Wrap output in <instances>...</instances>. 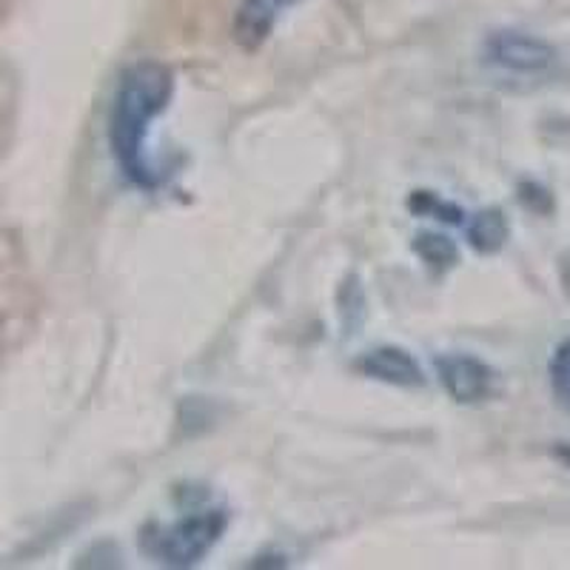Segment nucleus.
Segmentation results:
<instances>
[{"instance_id": "0eeeda50", "label": "nucleus", "mask_w": 570, "mask_h": 570, "mask_svg": "<svg viewBox=\"0 0 570 570\" xmlns=\"http://www.w3.org/2000/svg\"><path fill=\"white\" fill-rule=\"evenodd\" d=\"M465 234H468V243H471L476 252L491 254L505 246L511 226H508L505 214L497 212V208H488V212L476 214L473 220H468Z\"/></svg>"}, {"instance_id": "9d476101", "label": "nucleus", "mask_w": 570, "mask_h": 570, "mask_svg": "<svg viewBox=\"0 0 570 570\" xmlns=\"http://www.w3.org/2000/svg\"><path fill=\"white\" fill-rule=\"evenodd\" d=\"M548 376H551L553 396L562 402L564 409H570V337L562 340L557 345L551 356V365H548Z\"/></svg>"}, {"instance_id": "1a4fd4ad", "label": "nucleus", "mask_w": 570, "mask_h": 570, "mask_svg": "<svg viewBox=\"0 0 570 570\" xmlns=\"http://www.w3.org/2000/svg\"><path fill=\"white\" fill-rule=\"evenodd\" d=\"M414 252L420 254L422 263L434 268H451L456 263V246L448 237L434 232H422L416 234Z\"/></svg>"}, {"instance_id": "7ed1b4c3", "label": "nucleus", "mask_w": 570, "mask_h": 570, "mask_svg": "<svg viewBox=\"0 0 570 570\" xmlns=\"http://www.w3.org/2000/svg\"><path fill=\"white\" fill-rule=\"evenodd\" d=\"M485 60L511 75L533 78V75H544L557 66V49L537 35L502 29V32L488 35Z\"/></svg>"}, {"instance_id": "9b49d317", "label": "nucleus", "mask_w": 570, "mask_h": 570, "mask_svg": "<svg viewBox=\"0 0 570 570\" xmlns=\"http://www.w3.org/2000/svg\"><path fill=\"white\" fill-rule=\"evenodd\" d=\"M553 456H557L564 468H570V442H559V445L553 448Z\"/></svg>"}, {"instance_id": "39448f33", "label": "nucleus", "mask_w": 570, "mask_h": 570, "mask_svg": "<svg viewBox=\"0 0 570 570\" xmlns=\"http://www.w3.org/2000/svg\"><path fill=\"white\" fill-rule=\"evenodd\" d=\"M354 368L368 376V380L396 385V389H420V385H425V371H422L420 360L411 356L405 348H396V345H380V348L365 351V354L356 356Z\"/></svg>"}, {"instance_id": "20e7f679", "label": "nucleus", "mask_w": 570, "mask_h": 570, "mask_svg": "<svg viewBox=\"0 0 570 570\" xmlns=\"http://www.w3.org/2000/svg\"><path fill=\"white\" fill-rule=\"evenodd\" d=\"M434 368L445 394L460 405H476V402L488 400L493 389V371L480 356L440 354L434 360Z\"/></svg>"}, {"instance_id": "423d86ee", "label": "nucleus", "mask_w": 570, "mask_h": 570, "mask_svg": "<svg viewBox=\"0 0 570 570\" xmlns=\"http://www.w3.org/2000/svg\"><path fill=\"white\" fill-rule=\"evenodd\" d=\"M297 3L299 0H240V7H237L232 20L234 40L246 52H254V49H259L272 38L277 23L285 18V12L297 7Z\"/></svg>"}, {"instance_id": "f03ea898", "label": "nucleus", "mask_w": 570, "mask_h": 570, "mask_svg": "<svg viewBox=\"0 0 570 570\" xmlns=\"http://www.w3.org/2000/svg\"><path fill=\"white\" fill-rule=\"evenodd\" d=\"M228 528V511L206 505L171 522H149L140 533L142 551L166 568H195L212 553Z\"/></svg>"}, {"instance_id": "f257e3e1", "label": "nucleus", "mask_w": 570, "mask_h": 570, "mask_svg": "<svg viewBox=\"0 0 570 570\" xmlns=\"http://www.w3.org/2000/svg\"><path fill=\"white\" fill-rule=\"evenodd\" d=\"M171 98H175V75L160 60H137L126 66L117 78L106 140H109L111 160L131 186H160V175L149 155V135L157 117L169 109Z\"/></svg>"}, {"instance_id": "6e6552de", "label": "nucleus", "mask_w": 570, "mask_h": 570, "mask_svg": "<svg viewBox=\"0 0 570 570\" xmlns=\"http://www.w3.org/2000/svg\"><path fill=\"white\" fill-rule=\"evenodd\" d=\"M409 208L411 212L422 214V217H436V220L448 223V226H468V214L462 212L456 203H448L442 200L440 195H434V191H414L409 200Z\"/></svg>"}]
</instances>
